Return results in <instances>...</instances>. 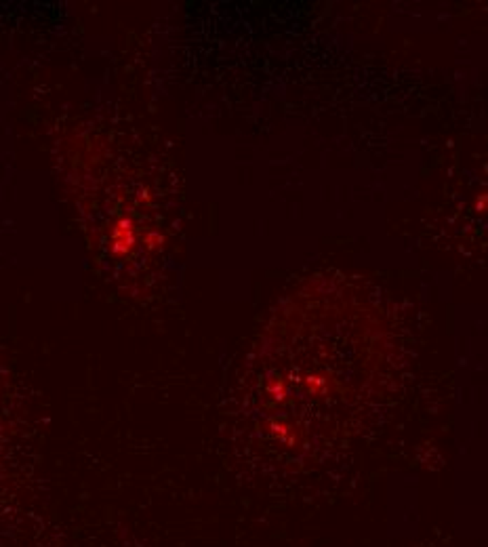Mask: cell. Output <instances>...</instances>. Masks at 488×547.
<instances>
[{
  "mask_svg": "<svg viewBox=\"0 0 488 547\" xmlns=\"http://www.w3.org/2000/svg\"><path fill=\"white\" fill-rule=\"evenodd\" d=\"M137 244V234H135V223L130 219H118L110 232V251L118 257L130 253Z\"/></svg>",
  "mask_w": 488,
  "mask_h": 547,
  "instance_id": "1",
  "label": "cell"
},
{
  "mask_svg": "<svg viewBox=\"0 0 488 547\" xmlns=\"http://www.w3.org/2000/svg\"><path fill=\"white\" fill-rule=\"evenodd\" d=\"M144 242H146V247L148 249H160V244H162V238H160V234H156V232H150V234H146V238H144Z\"/></svg>",
  "mask_w": 488,
  "mask_h": 547,
  "instance_id": "2",
  "label": "cell"
}]
</instances>
